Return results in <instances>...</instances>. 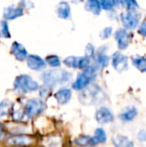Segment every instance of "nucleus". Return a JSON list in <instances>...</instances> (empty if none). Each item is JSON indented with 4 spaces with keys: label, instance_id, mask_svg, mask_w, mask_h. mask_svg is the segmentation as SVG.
<instances>
[{
    "label": "nucleus",
    "instance_id": "nucleus-1",
    "mask_svg": "<svg viewBox=\"0 0 146 147\" xmlns=\"http://www.w3.org/2000/svg\"><path fill=\"white\" fill-rule=\"evenodd\" d=\"M71 77H72V74L70 72L65 69H60V68L46 70L41 75V79L44 85L50 88L56 86L57 84H63L70 81Z\"/></svg>",
    "mask_w": 146,
    "mask_h": 147
},
{
    "label": "nucleus",
    "instance_id": "nucleus-2",
    "mask_svg": "<svg viewBox=\"0 0 146 147\" xmlns=\"http://www.w3.org/2000/svg\"><path fill=\"white\" fill-rule=\"evenodd\" d=\"M97 78V69L92 64L86 69L82 70L80 73L77 74L76 79L72 83V88L76 91H83L89 85H91L92 82Z\"/></svg>",
    "mask_w": 146,
    "mask_h": 147
},
{
    "label": "nucleus",
    "instance_id": "nucleus-3",
    "mask_svg": "<svg viewBox=\"0 0 146 147\" xmlns=\"http://www.w3.org/2000/svg\"><path fill=\"white\" fill-rule=\"evenodd\" d=\"M142 21V14L139 10L133 11H121L119 13V22L121 23V27L129 31H134L137 29L140 22Z\"/></svg>",
    "mask_w": 146,
    "mask_h": 147
},
{
    "label": "nucleus",
    "instance_id": "nucleus-4",
    "mask_svg": "<svg viewBox=\"0 0 146 147\" xmlns=\"http://www.w3.org/2000/svg\"><path fill=\"white\" fill-rule=\"evenodd\" d=\"M13 88L16 92L26 94V93H31L38 90L39 84L31 76L27 75V74H21L15 78Z\"/></svg>",
    "mask_w": 146,
    "mask_h": 147
},
{
    "label": "nucleus",
    "instance_id": "nucleus-5",
    "mask_svg": "<svg viewBox=\"0 0 146 147\" xmlns=\"http://www.w3.org/2000/svg\"><path fill=\"white\" fill-rule=\"evenodd\" d=\"M105 100V94L96 84H91L84 89L80 96V101L84 104H97Z\"/></svg>",
    "mask_w": 146,
    "mask_h": 147
},
{
    "label": "nucleus",
    "instance_id": "nucleus-6",
    "mask_svg": "<svg viewBox=\"0 0 146 147\" xmlns=\"http://www.w3.org/2000/svg\"><path fill=\"white\" fill-rule=\"evenodd\" d=\"M133 32L124 29L123 27H118L116 30H114L113 33V38L116 43L117 49L119 51H125L129 48L133 41Z\"/></svg>",
    "mask_w": 146,
    "mask_h": 147
},
{
    "label": "nucleus",
    "instance_id": "nucleus-7",
    "mask_svg": "<svg viewBox=\"0 0 146 147\" xmlns=\"http://www.w3.org/2000/svg\"><path fill=\"white\" fill-rule=\"evenodd\" d=\"M109 46L107 44H102L96 47V52L92 58V64L95 66L96 69H104L110 63V56L108 55Z\"/></svg>",
    "mask_w": 146,
    "mask_h": 147
},
{
    "label": "nucleus",
    "instance_id": "nucleus-8",
    "mask_svg": "<svg viewBox=\"0 0 146 147\" xmlns=\"http://www.w3.org/2000/svg\"><path fill=\"white\" fill-rule=\"evenodd\" d=\"M110 63L115 71L119 73H122L129 69V57L122 51H114L110 56Z\"/></svg>",
    "mask_w": 146,
    "mask_h": 147
},
{
    "label": "nucleus",
    "instance_id": "nucleus-9",
    "mask_svg": "<svg viewBox=\"0 0 146 147\" xmlns=\"http://www.w3.org/2000/svg\"><path fill=\"white\" fill-rule=\"evenodd\" d=\"M25 14V10L20 7L18 4H11L6 7H4L3 12H2V19L6 21H13L18 18L22 17Z\"/></svg>",
    "mask_w": 146,
    "mask_h": 147
},
{
    "label": "nucleus",
    "instance_id": "nucleus-10",
    "mask_svg": "<svg viewBox=\"0 0 146 147\" xmlns=\"http://www.w3.org/2000/svg\"><path fill=\"white\" fill-rule=\"evenodd\" d=\"M45 108V104L42 100L36 98H32L27 101L24 108V113L29 118H32L36 115L40 114Z\"/></svg>",
    "mask_w": 146,
    "mask_h": 147
},
{
    "label": "nucleus",
    "instance_id": "nucleus-11",
    "mask_svg": "<svg viewBox=\"0 0 146 147\" xmlns=\"http://www.w3.org/2000/svg\"><path fill=\"white\" fill-rule=\"evenodd\" d=\"M55 14L61 20H69L72 17L71 4L67 0H61L55 6Z\"/></svg>",
    "mask_w": 146,
    "mask_h": 147
},
{
    "label": "nucleus",
    "instance_id": "nucleus-12",
    "mask_svg": "<svg viewBox=\"0 0 146 147\" xmlns=\"http://www.w3.org/2000/svg\"><path fill=\"white\" fill-rule=\"evenodd\" d=\"M10 54L17 60V61L25 62L28 55H29V53H28L26 47L22 43L14 41V42H12L11 46H10Z\"/></svg>",
    "mask_w": 146,
    "mask_h": 147
},
{
    "label": "nucleus",
    "instance_id": "nucleus-13",
    "mask_svg": "<svg viewBox=\"0 0 146 147\" xmlns=\"http://www.w3.org/2000/svg\"><path fill=\"white\" fill-rule=\"evenodd\" d=\"M26 65L32 71H37L41 72L44 71L46 68V63H45L44 58H42L41 56L37 54H29L26 59Z\"/></svg>",
    "mask_w": 146,
    "mask_h": 147
},
{
    "label": "nucleus",
    "instance_id": "nucleus-14",
    "mask_svg": "<svg viewBox=\"0 0 146 147\" xmlns=\"http://www.w3.org/2000/svg\"><path fill=\"white\" fill-rule=\"evenodd\" d=\"M83 5L84 10L93 16H99L102 12V7L99 0H85Z\"/></svg>",
    "mask_w": 146,
    "mask_h": 147
},
{
    "label": "nucleus",
    "instance_id": "nucleus-15",
    "mask_svg": "<svg viewBox=\"0 0 146 147\" xmlns=\"http://www.w3.org/2000/svg\"><path fill=\"white\" fill-rule=\"evenodd\" d=\"M95 119L99 123H110L114 120V116H113V113L111 112V110L107 107H101L100 109H98L96 111Z\"/></svg>",
    "mask_w": 146,
    "mask_h": 147
},
{
    "label": "nucleus",
    "instance_id": "nucleus-16",
    "mask_svg": "<svg viewBox=\"0 0 146 147\" xmlns=\"http://www.w3.org/2000/svg\"><path fill=\"white\" fill-rule=\"evenodd\" d=\"M71 96H72V92H71L70 89L66 87L60 88L55 93V99L60 105L67 104L70 101Z\"/></svg>",
    "mask_w": 146,
    "mask_h": 147
},
{
    "label": "nucleus",
    "instance_id": "nucleus-17",
    "mask_svg": "<svg viewBox=\"0 0 146 147\" xmlns=\"http://www.w3.org/2000/svg\"><path fill=\"white\" fill-rule=\"evenodd\" d=\"M130 61L138 71L142 73L146 72V56L140 54H133L130 56Z\"/></svg>",
    "mask_w": 146,
    "mask_h": 147
},
{
    "label": "nucleus",
    "instance_id": "nucleus-18",
    "mask_svg": "<svg viewBox=\"0 0 146 147\" xmlns=\"http://www.w3.org/2000/svg\"><path fill=\"white\" fill-rule=\"evenodd\" d=\"M101 4L102 11H105L107 13L112 11L120 10V2L119 0H99Z\"/></svg>",
    "mask_w": 146,
    "mask_h": 147
},
{
    "label": "nucleus",
    "instance_id": "nucleus-19",
    "mask_svg": "<svg viewBox=\"0 0 146 147\" xmlns=\"http://www.w3.org/2000/svg\"><path fill=\"white\" fill-rule=\"evenodd\" d=\"M8 144L14 146H26L29 145L32 142V138L28 137L25 135H19V136H14V137L10 138L8 140Z\"/></svg>",
    "mask_w": 146,
    "mask_h": 147
},
{
    "label": "nucleus",
    "instance_id": "nucleus-20",
    "mask_svg": "<svg viewBox=\"0 0 146 147\" xmlns=\"http://www.w3.org/2000/svg\"><path fill=\"white\" fill-rule=\"evenodd\" d=\"M112 143L115 147H134L133 142L123 135H115L112 138Z\"/></svg>",
    "mask_w": 146,
    "mask_h": 147
},
{
    "label": "nucleus",
    "instance_id": "nucleus-21",
    "mask_svg": "<svg viewBox=\"0 0 146 147\" xmlns=\"http://www.w3.org/2000/svg\"><path fill=\"white\" fill-rule=\"evenodd\" d=\"M44 60L46 65L49 66L50 68H52V69H59L61 64H62L60 57L57 54H48L44 58Z\"/></svg>",
    "mask_w": 146,
    "mask_h": 147
},
{
    "label": "nucleus",
    "instance_id": "nucleus-22",
    "mask_svg": "<svg viewBox=\"0 0 146 147\" xmlns=\"http://www.w3.org/2000/svg\"><path fill=\"white\" fill-rule=\"evenodd\" d=\"M74 143L78 146H82V147H93L97 144V142L95 141L93 137H90L87 135H82L80 137L76 138Z\"/></svg>",
    "mask_w": 146,
    "mask_h": 147
},
{
    "label": "nucleus",
    "instance_id": "nucleus-23",
    "mask_svg": "<svg viewBox=\"0 0 146 147\" xmlns=\"http://www.w3.org/2000/svg\"><path fill=\"white\" fill-rule=\"evenodd\" d=\"M11 38V31H10L9 22L4 19L0 20V39H7Z\"/></svg>",
    "mask_w": 146,
    "mask_h": 147
},
{
    "label": "nucleus",
    "instance_id": "nucleus-24",
    "mask_svg": "<svg viewBox=\"0 0 146 147\" xmlns=\"http://www.w3.org/2000/svg\"><path fill=\"white\" fill-rule=\"evenodd\" d=\"M137 114H138V111H137V109L135 107H127L124 110V112H122L119 115V117H120L121 120L127 122V121H132L137 116Z\"/></svg>",
    "mask_w": 146,
    "mask_h": 147
},
{
    "label": "nucleus",
    "instance_id": "nucleus-25",
    "mask_svg": "<svg viewBox=\"0 0 146 147\" xmlns=\"http://www.w3.org/2000/svg\"><path fill=\"white\" fill-rule=\"evenodd\" d=\"M78 62H79V56L70 55V56H67L66 58L63 59L62 63L66 67L71 68V69H78Z\"/></svg>",
    "mask_w": 146,
    "mask_h": 147
},
{
    "label": "nucleus",
    "instance_id": "nucleus-26",
    "mask_svg": "<svg viewBox=\"0 0 146 147\" xmlns=\"http://www.w3.org/2000/svg\"><path fill=\"white\" fill-rule=\"evenodd\" d=\"M113 30L114 29H113V27L111 25L105 26L104 28H102V30L99 33L100 39L101 40H108V39H110L113 36V33H114Z\"/></svg>",
    "mask_w": 146,
    "mask_h": 147
},
{
    "label": "nucleus",
    "instance_id": "nucleus-27",
    "mask_svg": "<svg viewBox=\"0 0 146 147\" xmlns=\"http://www.w3.org/2000/svg\"><path fill=\"white\" fill-rule=\"evenodd\" d=\"M94 139L98 143H104L107 140V135H106L105 131L102 128H97L94 132Z\"/></svg>",
    "mask_w": 146,
    "mask_h": 147
},
{
    "label": "nucleus",
    "instance_id": "nucleus-28",
    "mask_svg": "<svg viewBox=\"0 0 146 147\" xmlns=\"http://www.w3.org/2000/svg\"><path fill=\"white\" fill-rule=\"evenodd\" d=\"M91 65H92V59L86 57L85 55H83V56H79L78 69H80L82 71V70L86 69V68H88L89 66H91Z\"/></svg>",
    "mask_w": 146,
    "mask_h": 147
},
{
    "label": "nucleus",
    "instance_id": "nucleus-29",
    "mask_svg": "<svg viewBox=\"0 0 146 147\" xmlns=\"http://www.w3.org/2000/svg\"><path fill=\"white\" fill-rule=\"evenodd\" d=\"M95 52H96V47L94 46V44L92 43H87L84 48V55L88 58L92 59L95 55Z\"/></svg>",
    "mask_w": 146,
    "mask_h": 147
},
{
    "label": "nucleus",
    "instance_id": "nucleus-30",
    "mask_svg": "<svg viewBox=\"0 0 146 147\" xmlns=\"http://www.w3.org/2000/svg\"><path fill=\"white\" fill-rule=\"evenodd\" d=\"M10 105H11V102L9 100L5 99V100L1 101V103H0V117L7 115L8 111L10 109Z\"/></svg>",
    "mask_w": 146,
    "mask_h": 147
},
{
    "label": "nucleus",
    "instance_id": "nucleus-31",
    "mask_svg": "<svg viewBox=\"0 0 146 147\" xmlns=\"http://www.w3.org/2000/svg\"><path fill=\"white\" fill-rule=\"evenodd\" d=\"M136 32H137V34H138L140 37H142V38L146 39V20L142 19V21L140 22L139 26L137 27Z\"/></svg>",
    "mask_w": 146,
    "mask_h": 147
},
{
    "label": "nucleus",
    "instance_id": "nucleus-32",
    "mask_svg": "<svg viewBox=\"0 0 146 147\" xmlns=\"http://www.w3.org/2000/svg\"><path fill=\"white\" fill-rule=\"evenodd\" d=\"M18 5H19L21 8H23V9L25 10V12L27 11V10L34 8V3L31 1V0H19Z\"/></svg>",
    "mask_w": 146,
    "mask_h": 147
},
{
    "label": "nucleus",
    "instance_id": "nucleus-33",
    "mask_svg": "<svg viewBox=\"0 0 146 147\" xmlns=\"http://www.w3.org/2000/svg\"><path fill=\"white\" fill-rule=\"evenodd\" d=\"M137 139L141 142L146 141V130H140L137 134Z\"/></svg>",
    "mask_w": 146,
    "mask_h": 147
},
{
    "label": "nucleus",
    "instance_id": "nucleus-34",
    "mask_svg": "<svg viewBox=\"0 0 146 147\" xmlns=\"http://www.w3.org/2000/svg\"><path fill=\"white\" fill-rule=\"evenodd\" d=\"M67 1H68L71 5H72V4H74V5H77V4L84 3V2H85V0H67Z\"/></svg>",
    "mask_w": 146,
    "mask_h": 147
},
{
    "label": "nucleus",
    "instance_id": "nucleus-35",
    "mask_svg": "<svg viewBox=\"0 0 146 147\" xmlns=\"http://www.w3.org/2000/svg\"><path fill=\"white\" fill-rule=\"evenodd\" d=\"M2 135H3V127H2V124L0 123V138L2 137Z\"/></svg>",
    "mask_w": 146,
    "mask_h": 147
},
{
    "label": "nucleus",
    "instance_id": "nucleus-36",
    "mask_svg": "<svg viewBox=\"0 0 146 147\" xmlns=\"http://www.w3.org/2000/svg\"><path fill=\"white\" fill-rule=\"evenodd\" d=\"M143 19H144V20H146V13L144 14V18H143Z\"/></svg>",
    "mask_w": 146,
    "mask_h": 147
}]
</instances>
